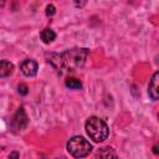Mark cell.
<instances>
[{
    "label": "cell",
    "mask_w": 159,
    "mask_h": 159,
    "mask_svg": "<svg viewBox=\"0 0 159 159\" xmlns=\"http://www.w3.org/2000/svg\"><path fill=\"white\" fill-rule=\"evenodd\" d=\"M158 118H159V114H158Z\"/></svg>",
    "instance_id": "15"
},
{
    "label": "cell",
    "mask_w": 159,
    "mask_h": 159,
    "mask_svg": "<svg viewBox=\"0 0 159 159\" xmlns=\"http://www.w3.org/2000/svg\"><path fill=\"white\" fill-rule=\"evenodd\" d=\"M27 122H29V120H27V116H26L24 108L21 107V108H19L17 112L15 113L11 124H12V127H14L15 129L21 130V129H24V128L27 125Z\"/></svg>",
    "instance_id": "4"
},
{
    "label": "cell",
    "mask_w": 159,
    "mask_h": 159,
    "mask_svg": "<svg viewBox=\"0 0 159 159\" xmlns=\"http://www.w3.org/2000/svg\"><path fill=\"white\" fill-rule=\"evenodd\" d=\"M20 68H21V72H22L25 76L32 77V76H35V75L37 73L39 66H37V62H36L35 60L29 58V60H25V61L21 62Z\"/></svg>",
    "instance_id": "6"
},
{
    "label": "cell",
    "mask_w": 159,
    "mask_h": 159,
    "mask_svg": "<svg viewBox=\"0 0 159 159\" xmlns=\"http://www.w3.org/2000/svg\"><path fill=\"white\" fill-rule=\"evenodd\" d=\"M14 71V65L6 60H2L1 63H0V76L4 78V77H7L12 73Z\"/></svg>",
    "instance_id": "8"
},
{
    "label": "cell",
    "mask_w": 159,
    "mask_h": 159,
    "mask_svg": "<svg viewBox=\"0 0 159 159\" xmlns=\"http://www.w3.org/2000/svg\"><path fill=\"white\" fill-rule=\"evenodd\" d=\"M148 94L152 99H159V71H157L149 81Z\"/></svg>",
    "instance_id": "5"
},
{
    "label": "cell",
    "mask_w": 159,
    "mask_h": 159,
    "mask_svg": "<svg viewBox=\"0 0 159 159\" xmlns=\"http://www.w3.org/2000/svg\"><path fill=\"white\" fill-rule=\"evenodd\" d=\"M88 48H71L61 53H51L48 56V62L52 67L61 75L67 72H73L82 67L88 56Z\"/></svg>",
    "instance_id": "1"
},
{
    "label": "cell",
    "mask_w": 159,
    "mask_h": 159,
    "mask_svg": "<svg viewBox=\"0 0 159 159\" xmlns=\"http://www.w3.org/2000/svg\"><path fill=\"white\" fill-rule=\"evenodd\" d=\"M19 93L26 94V93H27V87H26L25 84H20V86H19Z\"/></svg>",
    "instance_id": "12"
},
{
    "label": "cell",
    "mask_w": 159,
    "mask_h": 159,
    "mask_svg": "<svg viewBox=\"0 0 159 159\" xmlns=\"http://www.w3.org/2000/svg\"><path fill=\"white\" fill-rule=\"evenodd\" d=\"M9 159H19V153L17 152H12L9 157Z\"/></svg>",
    "instance_id": "13"
},
{
    "label": "cell",
    "mask_w": 159,
    "mask_h": 159,
    "mask_svg": "<svg viewBox=\"0 0 159 159\" xmlns=\"http://www.w3.org/2000/svg\"><path fill=\"white\" fill-rule=\"evenodd\" d=\"M53 14H55V6L53 5H47V7H46V15L47 16H51Z\"/></svg>",
    "instance_id": "11"
},
{
    "label": "cell",
    "mask_w": 159,
    "mask_h": 159,
    "mask_svg": "<svg viewBox=\"0 0 159 159\" xmlns=\"http://www.w3.org/2000/svg\"><path fill=\"white\" fill-rule=\"evenodd\" d=\"M94 159H117V154L112 147H103L96 152Z\"/></svg>",
    "instance_id": "7"
},
{
    "label": "cell",
    "mask_w": 159,
    "mask_h": 159,
    "mask_svg": "<svg viewBox=\"0 0 159 159\" xmlns=\"http://www.w3.org/2000/svg\"><path fill=\"white\" fill-rule=\"evenodd\" d=\"M153 152H154L155 154H159V144L154 145V148H153Z\"/></svg>",
    "instance_id": "14"
},
{
    "label": "cell",
    "mask_w": 159,
    "mask_h": 159,
    "mask_svg": "<svg viewBox=\"0 0 159 159\" xmlns=\"http://www.w3.org/2000/svg\"><path fill=\"white\" fill-rule=\"evenodd\" d=\"M67 150L75 158H83V157H87L91 153L92 145L83 137L75 135V137H72L68 140V143H67Z\"/></svg>",
    "instance_id": "3"
},
{
    "label": "cell",
    "mask_w": 159,
    "mask_h": 159,
    "mask_svg": "<svg viewBox=\"0 0 159 159\" xmlns=\"http://www.w3.org/2000/svg\"><path fill=\"white\" fill-rule=\"evenodd\" d=\"M40 37H41V40L45 42V43H50V42H52L55 39H56V34H55V31L52 30V29H43L42 31H41V34H40Z\"/></svg>",
    "instance_id": "9"
},
{
    "label": "cell",
    "mask_w": 159,
    "mask_h": 159,
    "mask_svg": "<svg viewBox=\"0 0 159 159\" xmlns=\"http://www.w3.org/2000/svg\"><path fill=\"white\" fill-rule=\"evenodd\" d=\"M86 132H87L88 137L93 142H97V143L106 140L108 134H109V129H108L107 123L98 117H91L87 119Z\"/></svg>",
    "instance_id": "2"
},
{
    "label": "cell",
    "mask_w": 159,
    "mask_h": 159,
    "mask_svg": "<svg viewBox=\"0 0 159 159\" xmlns=\"http://www.w3.org/2000/svg\"><path fill=\"white\" fill-rule=\"evenodd\" d=\"M66 86L70 88V89H80L82 87V83L80 80L77 78H67L66 80Z\"/></svg>",
    "instance_id": "10"
}]
</instances>
